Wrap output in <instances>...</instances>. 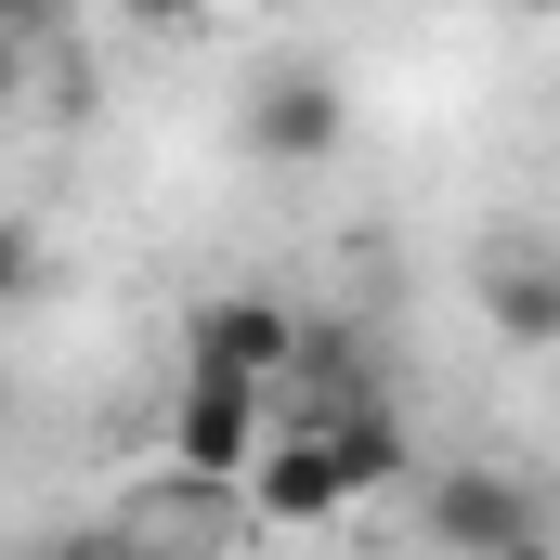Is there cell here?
<instances>
[{"instance_id":"cell-1","label":"cell","mask_w":560,"mask_h":560,"mask_svg":"<svg viewBox=\"0 0 560 560\" xmlns=\"http://www.w3.org/2000/svg\"><path fill=\"white\" fill-rule=\"evenodd\" d=\"M378 482H405V430H392V405H378V418H339V430H275V456L248 469V509L287 522V535H313V522H339V509L378 495Z\"/></svg>"},{"instance_id":"cell-2","label":"cell","mask_w":560,"mask_h":560,"mask_svg":"<svg viewBox=\"0 0 560 560\" xmlns=\"http://www.w3.org/2000/svg\"><path fill=\"white\" fill-rule=\"evenodd\" d=\"M300 352H313V326L287 313L275 287H222V300H196V313H183V365H196V378L287 392V378H300Z\"/></svg>"},{"instance_id":"cell-3","label":"cell","mask_w":560,"mask_h":560,"mask_svg":"<svg viewBox=\"0 0 560 560\" xmlns=\"http://www.w3.org/2000/svg\"><path fill=\"white\" fill-rule=\"evenodd\" d=\"M261 456H275V392H248V378H196V365H183V392H170V469L235 495Z\"/></svg>"},{"instance_id":"cell-4","label":"cell","mask_w":560,"mask_h":560,"mask_svg":"<svg viewBox=\"0 0 560 560\" xmlns=\"http://www.w3.org/2000/svg\"><path fill=\"white\" fill-rule=\"evenodd\" d=\"M418 522H430V548H456V560L535 548V495H522L509 469H430V482H418Z\"/></svg>"},{"instance_id":"cell-5","label":"cell","mask_w":560,"mask_h":560,"mask_svg":"<svg viewBox=\"0 0 560 560\" xmlns=\"http://www.w3.org/2000/svg\"><path fill=\"white\" fill-rule=\"evenodd\" d=\"M339 131H352V105H339V79H326V66H287V79H261V92H248V143H261V156H287V170L339 156Z\"/></svg>"},{"instance_id":"cell-6","label":"cell","mask_w":560,"mask_h":560,"mask_svg":"<svg viewBox=\"0 0 560 560\" xmlns=\"http://www.w3.org/2000/svg\"><path fill=\"white\" fill-rule=\"evenodd\" d=\"M118 535H131L143 560H209L235 522H222V482H183V469H170L156 495H131V509H118Z\"/></svg>"},{"instance_id":"cell-7","label":"cell","mask_w":560,"mask_h":560,"mask_svg":"<svg viewBox=\"0 0 560 560\" xmlns=\"http://www.w3.org/2000/svg\"><path fill=\"white\" fill-rule=\"evenodd\" d=\"M482 313H495V339L560 352V261H495V275H482Z\"/></svg>"},{"instance_id":"cell-8","label":"cell","mask_w":560,"mask_h":560,"mask_svg":"<svg viewBox=\"0 0 560 560\" xmlns=\"http://www.w3.org/2000/svg\"><path fill=\"white\" fill-rule=\"evenodd\" d=\"M26 560H143L118 522H79V535H52V548H26Z\"/></svg>"}]
</instances>
